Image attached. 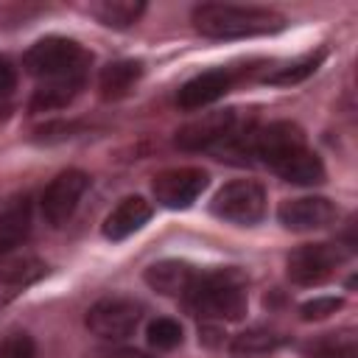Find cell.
Wrapping results in <instances>:
<instances>
[{
	"mask_svg": "<svg viewBox=\"0 0 358 358\" xmlns=\"http://www.w3.org/2000/svg\"><path fill=\"white\" fill-rule=\"evenodd\" d=\"M238 81V73L229 70V67H218V70H207V73H199L193 76L187 84H182L179 95H176V103L182 109H204L210 103H215L218 98H224L232 84Z\"/></svg>",
	"mask_w": 358,
	"mask_h": 358,
	"instance_id": "11",
	"label": "cell"
},
{
	"mask_svg": "<svg viewBox=\"0 0 358 358\" xmlns=\"http://www.w3.org/2000/svg\"><path fill=\"white\" fill-rule=\"evenodd\" d=\"M90 62L92 56L67 36H45L34 42L22 56V67L39 81L31 98V112L67 106L84 87Z\"/></svg>",
	"mask_w": 358,
	"mask_h": 358,
	"instance_id": "1",
	"label": "cell"
},
{
	"mask_svg": "<svg viewBox=\"0 0 358 358\" xmlns=\"http://www.w3.org/2000/svg\"><path fill=\"white\" fill-rule=\"evenodd\" d=\"M0 358H36L34 338L28 333H11L0 341Z\"/></svg>",
	"mask_w": 358,
	"mask_h": 358,
	"instance_id": "23",
	"label": "cell"
},
{
	"mask_svg": "<svg viewBox=\"0 0 358 358\" xmlns=\"http://www.w3.org/2000/svg\"><path fill=\"white\" fill-rule=\"evenodd\" d=\"M148 344L154 350H173L182 344V324L176 319L159 316L148 324Z\"/></svg>",
	"mask_w": 358,
	"mask_h": 358,
	"instance_id": "21",
	"label": "cell"
},
{
	"mask_svg": "<svg viewBox=\"0 0 358 358\" xmlns=\"http://www.w3.org/2000/svg\"><path fill=\"white\" fill-rule=\"evenodd\" d=\"M210 210H213V215H218L229 224L252 227V224L263 221V215H266V193L257 182L238 179V182L224 185L213 196Z\"/></svg>",
	"mask_w": 358,
	"mask_h": 358,
	"instance_id": "5",
	"label": "cell"
},
{
	"mask_svg": "<svg viewBox=\"0 0 358 358\" xmlns=\"http://www.w3.org/2000/svg\"><path fill=\"white\" fill-rule=\"evenodd\" d=\"M17 87V67L11 64V59L0 56V95H8Z\"/></svg>",
	"mask_w": 358,
	"mask_h": 358,
	"instance_id": "26",
	"label": "cell"
},
{
	"mask_svg": "<svg viewBox=\"0 0 358 358\" xmlns=\"http://www.w3.org/2000/svg\"><path fill=\"white\" fill-rule=\"evenodd\" d=\"M143 319V305L131 296H103L87 310V327L103 341L129 338Z\"/></svg>",
	"mask_w": 358,
	"mask_h": 358,
	"instance_id": "6",
	"label": "cell"
},
{
	"mask_svg": "<svg viewBox=\"0 0 358 358\" xmlns=\"http://www.w3.org/2000/svg\"><path fill=\"white\" fill-rule=\"evenodd\" d=\"M193 25L210 39H241L274 34L285 25V17L274 8L232 6V3H201L193 8Z\"/></svg>",
	"mask_w": 358,
	"mask_h": 358,
	"instance_id": "2",
	"label": "cell"
},
{
	"mask_svg": "<svg viewBox=\"0 0 358 358\" xmlns=\"http://www.w3.org/2000/svg\"><path fill=\"white\" fill-rule=\"evenodd\" d=\"M285 338L268 327H252V330H243L232 338L229 344V352L235 358H257V355H268L274 352Z\"/></svg>",
	"mask_w": 358,
	"mask_h": 358,
	"instance_id": "18",
	"label": "cell"
},
{
	"mask_svg": "<svg viewBox=\"0 0 358 358\" xmlns=\"http://www.w3.org/2000/svg\"><path fill=\"white\" fill-rule=\"evenodd\" d=\"M322 59H324L322 50H319V53H310V56H305V59H299V62H294V64H288V67H280L277 73H268L266 81H271V84H296V81L308 78V76L319 67Z\"/></svg>",
	"mask_w": 358,
	"mask_h": 358,
	"instance_id": "22",
	"label": "cell"
},
{
	"mask_svg": "<svg viewBox=\"0 0 358 358\" xmlns=\"http://www.w3.org/2000/svg\"><path fill=\"white\" fill-rule=\"evenodd\" d=\"M341 305H344V302H341L338 296H313V299H308V302L299 308V316H302L305 322H316V319H324V316L336 313Z\"/></svg>",
	"mask_w": 358,
	"mask_h": 358,
	"instance_id": "24",
	"label": "cell"
},
{
	"mask_svg": "<svg viewBox=\"0 0 358 358\" xmlns=\"http://www.w3.org/2000/svg\"><path fill=\"white\" fill-rule=\"evenodd\" d=\"M31 232V201L28 196H14L0 204V255L17 249Z\"/></svg>",
	"mask_w": 358,
	"mask_h": 358,
	"instance_id": "15",
	"label": "cell"
},
{
	"mask_svg": "<svg viewBox=\"0 0 358 358\" xmlns=\"http://www.w3.org/2000/svg\"><path fill=\"white\" fill-rule=\"evenodd\" d=\"M207 185H210L207 171L185 165V168H168V171L157 173L154 182H151V190H154V199L162 207L185 210V207H190L204 193Z\"/></svg>",
	"mask_w": 358,
	"mask_h": 358,
	"instance_id": "9",
	"label": "cell"
},
{
	"mask_svg": "<svg viewBox=\"0 0 358 358\" xmlns=\"http://www.w3.org/2000/svg\"><path fill=\"white\" fill-rule=\"evenodd\" d=\"M252 129L241 120L238 109H224V112H207L190 123H185L176 131V145L182 151H204V148H235L246 151V137Z\"/></svg>",
	"mask_w": 358,
	"mask_h": 358,
	"instance_id": "4",
	"label": "cell"
},
{
	"mask_svg": "<svg viewBox=\"0 0 358 358\" xmlns=\"http://www.w3.org/2000/svg\"><path fill=\"white\" fill-rule=\"evenodd\" d=\"M145 11L143 0H98L90 3V14L109 28H129Z\"/></svg>",
	"mask_w": 358,
	"mask_h": 358,
	"instance_id": "17",
	"label": "cell"
},
{
	"mask_svg": "<svg viewBox=\"0 0 358 358\" xmlns=\"http://www.w3.org/2000/svg\"><path fill=\"white\" fill-rule=\"evenodd\" d=\"M196 274L199 271L190 263H185V260H159V263L145 268V282L154 291H159L162 296L185 299L190 285H193V280H196Z\"/></svg>",
	"mask_w": 358,
	"mask_h": 358,
	"instance_id": "14",
	"label": "cell"
},
{
	"mask_svg": "<svg viewBox=\"0 0 358 358\" xmlns=\"http://www.w3.org/2000/svg\"><path fill=\"white\" fill-rule=\"evenodd\" d=\"M45 263L39 257H31V255H22V257H11L0 266V285L3 288H11V291H20L31 282H36L39 277H45Z\"/></svg>",
	"mask_w": 358,
	"mask_h": 358,
	"instance_id": "19",
	"label": "cell"
},
{
	"mask_svg": "<svg viewBox=\"0 0 358 358\" xmlns=\"http://www.w3.org/2000/svg\"><path fill=\"white\" fill-rule=\"evenodd\" d=\"M143 78V62L137 59H120V62H112L101 70V78H98V90L106 101H117V98H126L134 84Z\"/></svg>",
	"mask_w": 358,
	"mask_h": 358,
	"instance_id": "16",
	"label": "cell"
},
{
	"mask_svg": "<svg viewBox=\"0 0 358 358\" xmlns=\"http://www.w3.org/2000/svg\"><path fill=\"white\" fill-rule=\"evenodd\" d=\"M185 302L201 319L213 322H238L246 313V285L243 277L232 268L196 274Z\"/></svg>",
	"mask_w": 358,
	"mask_h": 358,
	"instance_id": "3",
	"label": "cell"
},
{
	"mask_svg": "<svg viewBox=\"0 0 358 358\" xmlns=\"http://www.w3.org/2000/svg\"><path fill=\"white\" fill-rule=\"evenodd\" d=\"M277 176H282L285 182H294V185H322L324 182V165L319 159L316 151L308 148V143L302 145H294L282 154H277L271 162H266Z\"/></svg>",
	"mask_w": 358,
	"mask_h": 358,
	"instance_id": "12",
	"label": "cell"
},
{
	"mask_svg": "<svg viewBox=\"0 0 358 358\" xmlns=\"http://www.w3.org/2000/svg\"><path fill=\"white\" fill-rule=\"evenodd\" d=\"M87 358H151V355L140 350H129V347H98L87 352Z\"/></svg>",
	"mask_w": 358,
	"mask_h": 358,
	"instance_id": "25",
	"label": "cell"
},
{
	"mask_svg": "<svg viewBox=\"0 0 358 358\" xmlns=\"http://www.w3.org/2000/svg\"><path fill=\"white\" fill-rule=\"evenodd\" d=\"M154 207L151 201H145L143 196H126L103 221V235L109 241H123L129 235H134L137 229H143L151 218Z\"/></svg>",
	"mask_w": 358,
	"mask_h": 358,
	"instance_id": "13",
	"label": "cell"
},
{
	"mask_svg": "<svg viewBox=\"0 0 358 358\" xmlns=\"http://www.w3.org/2000/svg\"><path fill=\"white\" fill-rule=\"evenodd\" d=\"M90 190V173L78 171V168H70V171H62L45 190H42V199H39V207H42V215L50 227H62L78 207L81 196Z\"/></svg>",
	"mask_w": 358,
	"mask_h": 358,
	"instance_id": "8",
	"label": "cell"
},
{
	"mask_svg": "<svg viewBox=\"0 0 358 358\" xmlns=\"http://www.w3.org/2000/svg\"><path fill=\"white\" fill-rule=\"evenodd\" d=\"M308 358H355V336L350 330L327 333L308 347Z\"/></svg>",
	"mask_w": 358,
	"mask_h": 358,
	"instance_id": "20",
	"label": "cell"
},
{
	"mask_svg": "<svg viewBox=\"0 0 358 358\" xmlns=\"http://www.w3.org/2000/svg\"><path fill=\"white\" fill-rule=\"evenodd\" d=\"M350 252L338 243H310L299 246L288 255V277L296 285H319L330 280L341 263H347Z\"/></svg>",
	"mask_w": 358,
	"mask_h": 358,
	"instance_id": "7",
	"label": "cell"
},
{
	"mask_svg": "<svg viewBox=\"0 0 358 358\" xmlns=\"http://www.w3.org/2000/svg\"><path fill=\"white\" fill-rule=\"evenodd\" d=\"M277 218L291 232H313V229L330 227L338 218V207L324 196H302V199L282 201L277 210Z\"/></svg>",
	"mask_w": 358,
	"mask_h": 358,
	"instance_id": "10",
	"label": "cell"
}]
</instances>
